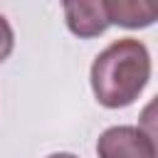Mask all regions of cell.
Listing matches in <instances>:
<instances>
[{"label":"cell","mask_w":158,"mask_h":158,"mask_svg":"<svg viewBox=\"0 0 158 158\" xmlns=\"http://www.w3.org/2000/svg\"><path fill=\"white\" fill-rule=\"evenodd\" d=\"M99 158H156V141L138 126H111L96 141Z\"/></svg>","instance_id":"obj_2"},{"label":"cell","mask_w":158,"mask_h":158,"mask_svg":"<svg viewBox=\"0 0 158 158\" xmlns=\"http://www.w3.org/2000/svg\"><path fill=\"white\" fill-rule=\"evenodd\" d=\"M12 47H15V35H12V27H10L7 17H5V15H0V62H5V59L10 57Z\"/></svg>","instance_id":"obj_5"},{"label":"cell","mask_w":158,"mask_h":158,"mask_svg":"<svg viewBox=\"0 0 158 158\" xmlns=\"http://www.w3.org/2000/svg\"><path fill=\"white\" fill-rule=\"evenodd\" d=\"M104 10L109 17V25H121V27L136 30V27H148L156 22V7L148 2H126V0L104 2Z\"/></svg>","instance_id":"obj_4"},{"label":"cell","mask_w":158,"mask_h":158,"mask_svg":"<svg viewBox=\"0 0 158 158\" xmlns=\"http://www.w3.org/2000/svg\"><path fill=\"white\" fill-rule=\"evenodd\" d=\"M47 158H77L74 153H52V156H47Z\"/></svg>","instance_id":"obj_6"},{"label":"cell","mask_w":158,"mask_h":158,"mask_svg":"<svg viewBox=\"0 0 158 158\" xmlns=\"http://www.w3.org/2000/svg\"><path fill=\"white\" fill-rule=\"evenodd\" d=\"M64 17L67 27L77 37H99L109 27V17L104 10V0H79V2H64Z\"/></svg>","instance_id":"obj_3"},{"label":"cell","mask_w":158,"mask_h":158,"mask_svg":"<svg viewBox=\"0 0 158 158\" xmlns=\"http://www.w3.org/2000/svg\"><path fill=\"white\" fill-rule=\"evenodd\" d=\"M91 91L106 109L133 104L151 79V54L141 40L123 37L96 54L91 64Z\"/></svg>","instance_id":"obj_1"}]
</instances>
